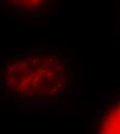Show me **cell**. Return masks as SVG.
<instances>
[{
	"mask_svg": "<svg viewBox=\"0 0 120 134\" xmlns=\"http://www.w3.org/2000/svg\"><path fill=\"white\" fill-rule=\"evenodd\" d=\"M65 65L55 53H36L12 60L3 70V88L9 96L33 100L55 96L66 83Z\"/></svg>",
	"mask_w": 120,
	"mask_h": 134,
	"instance_id": "cell-1",
	"label": "cell"
},
{
	"mask_svg": "<svg viewBox=\"0 0 120 134\" xmlns=\"http://www.w3.org/2000/svg\"><path fill=\"white\" fill-rule=\"evenodd\" d=\"M90 134H120V90L109 102H102L89 125Z\"/></svg>",
	"mask_w": 120,
	"mask_h": 134,
	"instance_id": "cell-2",
	"label": "cell"
}]
</instances>
